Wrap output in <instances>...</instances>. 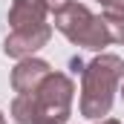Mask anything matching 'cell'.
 <instances>
[{"label":"cell","mask_w":124,"mask_h":124,"mask_svg":"<svg viewBox=\"0 0 124 124\" xmlns=\"http://www.w3.org/2000/svg\"><path fill=\"white\" fill-rule=\"evenodd\" d=\"M52 23L66 40H72L75 46L101 52L104 46H113V38L107 29V17L104 15H93L84 3L69 0L66 6L52 12Z\"/></svg>","instance_id":"3957f363"},{"label":"cell","mask_w":124,"mask_h":124,"mask_svg":"<svg viewBox=\"0 0 124 124\" xmlns=\"http://www.w3.org/2000/svg\"><path fill=\"white\" fill-rule=\"evenodd\" d=\"M52 75V66L43 61V58H23L17 61V66L12 69V90L17 95H26V93H35L46 78Z\"/></svg>","instance_id":"5b68a950"},{"label":"cell","mask_w":124,"mask_h":124,"mask_svg":"<svg viewBox=\"0 0 124 124\" xmlns=\"http://www.w3.org/2000/svg\"><path fill=\"white\" fill-rule=\"evenodd\" d=\"M95 124H121L118 118H101V121H95Z\"/></svg>","instance_id":"9c48e42d"},{"label":"cell","mask_w":124,"mask_h":124,"mask_svg":"<svg viewBox=\"0 0 124 124\" xmlns=\"http://www.w3.org/2000/svg\"><path fill=\"white\" fill-rule=\"evenodd\" d=\"M72 98H75L72 78L52 69V75L35 93L15 95L12 118L17 124H66L72 116Z\"/></svg>","instance_id":"6da1fadb"},{"label":"cell","mask_w":124,"mask_h":124,"mask_svg":"<svg viewBox=\"0 0 124 124\" xmlns=\"http://www.w3.org/2000/svg\"><path fill=\"white\" fill-rule=\"evenodd\" d=\"M104 6V12H116V15H124V0H98Z\"/></svg>","instance_id":"52a82bcc"},{"label":"cell","mask_w":124,"mask_h":124,"mask_svg":"<svg viewBox=\"0 0 124 124\" xmlns=\"http://www.w3.org/2000/svg\"><path fill=\"white\" fill-rule=\"evenodd\" d=\"M121 78L124 61L118 55H95L81 69V101H78L81 116L90 121H101L104 116H110Z\"/></svg>","instance_id":"7a4b0ae2"},{"label":"cell","mask_w":124,"mask_h":124,"mask_svg":"<svg viewBox=\"0 0 124 124\" xmlns=\"http://www.w3.org/2000/svg\"><path fill=\"white\" fill-rule=\"evenodd\" d=\"M118 93H121V98H124V78H121V87H118Z\"/></svg>","instance_id":"30bf717a"},{"label":"cell","mask_w":124,"mask_h":124,"mask_svg":"<svg viewBox=\"0 0 124 124\" xmlns=\"http://www.w3.org/2000/svg\"><path fill=\"white\" fill-rule=\"evenodd\" d=\"M49 38H52V23L35 26V29H12L9 38L3 40V55L15 58V61L32 58L38 49H43L49 43Z\"/></svg>","instance_id":"277c9868"},{"label":"cell","mask_w":124,"mask_h":124,"mask_svg":"<svg viewBox=\"0 0 124 124\" xmlns=\"http://www.w3.org/2000/svg\"><path fill=\"white\" fill-rule=\"evenodd\" d=\"M46 6H49V12H55V9H61V6H66L69 0H43Z\"/></svg>","instance_id":"ba28073f"},{"label":"cell","mask_w":124,"mask_h":124,"mask_svg":"<svg viewBox=\"0 0 124 124\" xmlns=\"http://www.w3.org/2000/svg\"><path fill=\"white\" fill-rule=\"evenodd\" d=\"M46 17H49V6L43 0H12V9H9V26L12 29L43 26Z\"/></svg>","instance_id":"8992f818"},{"label":"cell","mask_w":124,"mask_h":124,"mask_svg":"<svg viewBox=\"0 0 124 124\" xmlns=\"http://www.w3.org/2000/svg\"><path fill=\"white\" fill-rule=\"evenodd\" d=\"M0 124H6V116H3V113H0Z\"/></svg>","instance_id":"8fae6325"}]
</instances>
